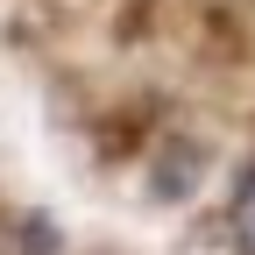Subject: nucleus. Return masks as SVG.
I'll list each match as a JSON object with an SVG mask.
<instances>
[{
  "label": "nucleus",
  "instance_id": "nucleus-1",
  "mask_svg": "<svg viewBox=\"0 0 255 255\" xmlns=\"http://www.w3.org/2000/svg\"><path fill=\"white\" fill-rule=\"evenodd\" d=\"M227 241H234V255H255V163H241V177H234V199H227Z\"/></svg>",
  "mask_w": 255,
  "mask_h": 255
}]
</instances>
